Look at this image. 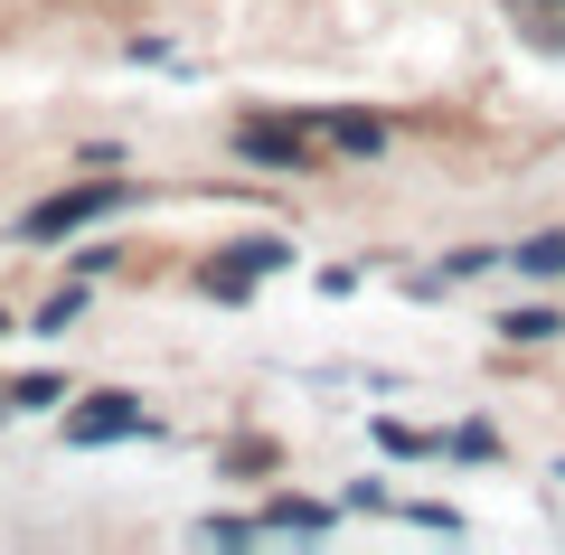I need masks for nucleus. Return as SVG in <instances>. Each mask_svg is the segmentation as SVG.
Masks as SVG:
<instances>
[{"instance_id":"f03ea898","label":"nucleus","mask_w":565,"mask_h":555,"mask_svg":"<svg viewBox=\"0 0 565 555\" xmlns=\"http://www.w3.org/2000/svg\"><path fill=\"white\" fill-rule=\"evenodd\" d=\"M282 264H292V245H282V236H245V245H226V264L207 274V292H245L255 274H282Z\"/></svg>"},{"instance_id":"9b49d317","label":"nucleus","mask_w":565,"mask_h":555,"mask_svg":"<svg viewBox=\"0 0 565 555\" xmlns=\"http://www.w3.org/2000/svg\"><path fill=\"white\" fill-rule=\"evenodd\" d=\"M66 396V377H20V386H10V405H57Z\"/></svg>"},{"instance_id":"39448f33","label":"nucleus","mask_w":565,"mask_h":555,"mask_svg":"<svg viewBox=\"0 0 565 555\" xmlns=\"http://www.w3.org/2000/svg\"><path fill=\"white\" fill-rule=\"evenodd\" d=\"M311 132H321V141H340V151H386V122H367V114H321Z\"/></svg>"},{"instance_id":"ddd939ff","label":"nucleus","mask_w":565,"mask_h":555,"mask_svg":"<svg viewBox=\"0 0 565 555\" xmlns=\"http://www.w3.org/2000/svg\"><path fill=\"white\" fill-rule=\"evenodd\" d=\"M556 480H565V471H556Z\"/></svg>"},{"instance_id":"f8f14e48","label":"nucleus","mask_w":565,"mask_h":555,"mask_svg":"<svg viewBox=\"0 0 565 555\" xmlns=\"http://www.w3.org/2000/svg\"><path fill=\"white\" fill-rule=\"evenodd\" d=\"M0 330H10V320H0Z\"/></svg>"},{"instance_id":"0eeeda50","label":"nucleus","mask_w":565,"mask_h":555,"mask_svg":"<svg viewBox=\"0 0 565 555\" xmlns=\"http://www.w3.org/2000/svg\"><path fill=\"white\" fill-rule=\"evenodd\" d=\"M264 527H330V509H321V499H274Z\"/></svg>"},{"instance_id":"f257e3e1","label":"nucleus","mask_w":565,"mask_h":555,"mask_svg":"<svg viewBox=\"0 0 565 555\" xmlns=\"http://www.w3.org/2000/svg\"><path fill=\"white\" fill-rule=\"evenodd\" d=\"M114 199H122V179H85V189H66V199L29 207V217H20V236H29V245H47V236H66V226L104 217V207H114Z\"/></svg>"},{"instance_id":"9d476101","label":"nucleus","mask_w":565,"mask_h":555,"mask_svg":"<svg viewBox=\"0 0 565 555\" xmlns=\"http://www.w3.org/2000/svg\"><path fill=\"white\" fill-rule=\"evenodd\" d=\"M500 330H509V339H556L565 320H556V311H519V320H500Z\"/></svg>"},{"instance_id":"6e6552de","label":"nucleus","mask_w":565,"mask_h":555,"mask_svg":"<svg viewBox=\"0 0 565 555\" xmlns=\"http://www.w3.org/2000/svg\"><path fill=\"white\" fill-rule=\"evenodd\" d=\"M377 442H386V452H405V461H415V452H434V442H424V434H415V424H396V415H386V424H377Z\"/></svg>"},{"instance_id":"7ed1b4c3","label":"nucleus","mask_w":565,"mask_h":555,"mask_svg":"<svg viewBox=\"0 0 565 555\" xmlns=\"http://www.w3.org/2000/svg\"><path fill=\"white\" fill-rule=\"evenodd\" d=\"M122 434H141V396H85V415L66 424V442H122Z\"/></svg>"},{"instance_id":"20e7f679","label":"nucleus","mask_w":565,"mask_h":555,"mask_svg":"<svg viewBox=\"0 0 565 555\" xmlns=\"http://www.w3.org/2000/svg\"><path fill=\"white\" fill-rule=\"evenodd\" d=\"M236 151L245 160H311V132H292V122H245Z\"/></svg>"},{"instance_id":"423d86ee","label":"nucleus","mask_w":565,"mask_h":555,"mask_svg":"<svg viewBox=\"0 0 565 555\" xmlns=\"http://www.w3.org/2000/svg\"><path fill=\"white\" fill-rule=\"evenodd\" d=\"M519 274L556 282V274H565V236H527V245H519Z\"/></svg>"},{"instance_id":"1a4fd4ad","label":"nucleus","mask_w":565,"mask_h":555,"mask_svg":"<svg viewBox=\"0 0 565 555\" xmlns=\"http://www.w3.org/2000/svg\"><path fill=\"white\" fill-rule=\"evenodd\" d=\"M452 452H462V461H490V452H500V434H490V424H462V434H452Z\"/></svg>"}]
</instances>
